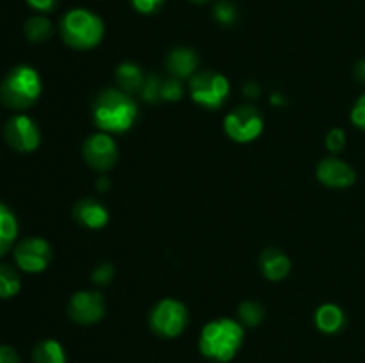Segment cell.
Instances as JSON below:
<instances>
[{
  "label": "cell",
  "instance_id": "cell-13",
  "mask_svg": "<svg viewBox=\"0 0 365 363\" xmlns=\"http://www.w3.org/2000/svg\"><path fill=\"white\" fill-rule=\"evenodd\" d=\"M200 57L198 53L187 46H178V48L171 50L166 57V68L175 78L184 80V78H191L192 75L198 71Z\"/></svg>",
  "mask_w": 365,
  "mask_h": 363
},
{
  "label": "cell",
  "instance_id": "cell-4",
  "mask_svg": "<svg viewBox=\"0 0 365 363\" xmlns=\"http://www.w3.org/2000/svg\"><path fill=\"white\" fill-rule=\"evenodd\" d=\"M61 36L68 46L75 50H91L103 39V21L98 14L84 7L68 11L61 20Z\"/></svg>",
  "mask_w": 365,
  "mask_h": 363
},
{
  "label": "cell",
  "instance_id": "cell-25",
  "mask_svg": "<svg viewBox=\"0 0 365 363\" xmlns=\"http://www.w3.org/2000/svg\"><path fill=\"white\" fill-rule=\"evenodd\" d=\"M160 84H163V82H160L157 77H153V75L146 77L145 85H143V89H141L143 100L148 103L157 102V100L160 98Z\"/></svg>",
  "mask_w": 365,
  "mask_h": 363
},
{
  "label": "cell",
  "instance_id": "cell-19",
  "mask_svg": "<svg viewBox=\"0 0 365 363\" xmlns=\"http://www.w3.org/2000/svg\"><path fill=\"white\" fill-rule=\"evenodd\" d=\"M32 362L34 363H68L66 349L53 338H45L38 342L32 349Z\"/></svg>",
  "mask_w": 365,
  "mask_h": 363
},
{
  "label": "cell",
  "instance_id": "cell-6",
  "mask_svg": "<svg viewBox=\"0 0 365 363\" xmlns=\"http://www.w3.org/2000/svg\"><path fill=\"white\" fill-rule=\"evenodd\" d=\"M150 327L160 338H177L185 331L189 312L178 299H160L150 312Z\"/></svg>",
  "mask_w": 365,
  "mask_h": 363
},
{
  "label": "cell",
  "instance_id": "cell-22",
  "mask_svg": "<svg viewBox=\"0 0 365 363\" xmlns=\"http://www.w3.org/2000/svg\"><path fill=\"white\" fill-rule=\"evenodd\" d=\"M21 281L16 269L7 263H0V299H11L20 292Z\"/></svg>",
  "mask_w": 365,
  "mask_h": 363
},
{
  "label": "cell",
  "instance_id": "cell-36",
  "mask_svg": "<svg viewBox=\"0 0 365 363\" xmlns=\"http://www.w3.org/2000/svg\"><path fill=\"white\" fill-rule=\"evenodd\" d=\"M191 2H195V4H207V2H210V0H191Z\"/></svg>",
  "mask_w": 365,
  "mask_h": 363
},
{
  "label": "cell",
  "instance_id": "cell-15",
  "mask_svg": "<svg viewBox=\"0 0 365 363\" xmlns=\"http://www.w3.org/2000/svg\"><path fill=\"white\" fill-rule=\"evenodd\" d=\"M260 269L269 281H280L291 270V260L282 249L267 248L260 255Z\"/></svg>",
  "mask_w": 365,
  "mask_h": 363
},
{
  "label": "cell",
  "instance_id": "cell-9",
  "mask_svg": "<svg viewBox=\"0 0 365 363\" xmlns=\"http://www.w3.org/2000/svg\"><path fill=\"white\" fill-rule=\"evenodd\" d=\"M13 256L18 269L29 274H38L52 262V248L45 238L29 237L14 244Z\"/></svg>",
  "mask_w": 365,
  "mask_h": 363
},
{
  "label": "cell",
  "instance_id": "cell-8",
  "mask_svg": "<svg viewBox=\"0 0 365 363\" xmlns=\"http://www.w3.org/2000/svg\"><path fill=\"white\" fill-rule=\"evenodd\" d=\"M82 157L89 167L100 171V173H107L116 166L120 149H118L113 135L106 134V132H96V134L89 135L82 144Z\"/></svg>",
  "mask_w": 365,
  "mask_h": 363
},
{
  "label": "cell",
  "instance_id": "cell-18",
  "mask_svg": "<svg viewBox=\"0 0 365 363\" xmlns=\"http://www.w3.org/2000/svg\"><path fill=\"white\" fill-rule=\"evenodd\" d=\"M18 238V219L9 206L0 203V256L6 255Z\"/></svg>",
  "mask_w": 365,
  "mask_h": 363
},
{
  "label": "cell",
  "instance_id": "cell-30",
  "mask_svg": "<svg viewBox=\"0 0 365 363\" xmlns=\"http://www.w3.org/2000/svg\"><path fill=\"white\" fill-rule=\"evenodd\" d=\"M0 363H21V358L14 347L0 345Z\"/></svg>",
  "mask_w": 365,
  "mask_h": 363
},
{
  "label": "cell",
  "instance_id": "cell-14",
  "mask_svg": "<svg viewBox=\"0 0 365 363\" xmlns=\"http://www.w3.org/2000/svg\"><path fill=\"white\" fill-rule=\"evenodd\" d=\"M73 217L78 224L89 230H102L109 223V212L100 201L93 198L81 199L73 206Z\"/></svg>",
  "mask_w": 365,
  "mask_h": 363
},
{
  "label": "cell",
  "instance_id": "cell-20",
  "mask_svg": "<svg viewBox=\"0 0 365 363\" xmlns=\"http://www.w3.org/2000/svg\"><path fill=\"white\" fill-rule=\"evenodd\" d=\"M24 31L31 43H43L52 36L53 27H52V21H50L48 18L38 14V16H32L25 21Z\"/></svg>",
  "mask_w": 365,
  "mask_h": 363
},
{
  "label": "cell",
  "instance_id": "cell-28",
  "mask_svg": "<svg viewBox=\"0 0 365 363\" xmlns=\"http://www.w3.org/2000/svg\"><path fill=\"white\" fill-rule=\"evenodd\" d=\"M166 0H130V6L141 14H153L164 6Z\"/></svg>",
  "mask_w": 365,
  "mask_h": 363
},
{
  "label": "cell",
  "instance_id": "cell-2",
  "mask_svg": "<svg viewBox=\"0 0 365 363\" xmlns=\"http://www.w3.org/2000/svg\"><path fill=\"white\" fill-rule=\"evenodd\" d=\"M245 342V326L239 320L221 317L203 326L198 347L207 359L216 363H228L237 356Z\"/></svg>",
  "mask_w": 365,
  "mask_h": 363
},
{
  "label": "cell",
  "instance_id": "cell-27",
  "mask_svg": "<svg viewBox=\"0 0 365 363\" xmlns=\"http://www.w3.org/2000/svg\"><path fill=\"white\" fill-rule=\"evenodd\" d=\"M113 276H114V267L110 265V263H102V265H98L95 270H93L91 280L93 283L100 285V287H106V285H109L110 281H113Z\"/></svg>",
  "mask_w": 365,
  "mask_h": 363
},
{
  "label": "cell",
  "instance_id": "cell-21",
  "mask_svg": "<svg viewBox=\"0 0 365 363\" xmlns=\"http://www.w3.org/2000/svg\"><path fill=\"white\" fill-rule=\"evenodd\" d=\"M266 310L259 301H242L237 308V320L245 327H257L262 324Z\"/></svg>",
  "mask_w": 365,
  "mask_h": 363
},
{
  "label": "cell",
  "instance_id": "cell-1",
  "mask_svg": "<svg viewBox=\"0 0 365 363\" xmlns=\"http://www.w3.org/2000/svg\"><path fill=\"white\" fill-rule=\"evenodd\" d=\"M138 116V103L121 89H103L93 103L95 127L106 134H125L134 127Z\"/></svg>",
  "mask_w": 365,
  "mask_h": 363
},
{
  "label": "cell",
  "instance_id": "cell-5",
  "mask_svg": "<svg viewBox=\"0 0 365 363\" xmlns=\"http://www.w3.org/2000/svg\"><path fill=\"white\" fill-rule=\"evenodd\" d=\"M191 100L203 109L216 110L227 103L230 95V82L220 71H196L189 80Z\"/></svg>",
  "mask_w": 365,
  "mask_h": 363
},
{
  "label": "cell",
  "instance_id": "cell-26",
  "mask_svg": "<svg viewBox=\"0 0 365 363\" xmlns=\"http://www.w3.org/2000/svg\"><path fill=\"white\" fill-rule=\"evenodd\" d=\"M327 148L330 153H339L346 146V132L342 128H331L327 134Z\"/></svg>",
  "mask_w": 365,
  "mask_h": 363
},
{
  "label": "cell",
  "instance_id": "cell-17",
  "mask_svg": "<svg viewBox=\"0 0 365 363\" xmlns=\"http://www.w3.org/2000/svg\"><path fill=\"white\" fill-rule=\"evenodd\" d=\"M145 73L141 68L135 63H121L116 70V82L120 85L121 91L127 95H135L141 93L143 85H145Z\"/></svg>",
  "mask_w": 365,
  "mask_h": 363
},
{
  "label": "cell",
  "instance_id": "cell-35",
  "mask_svg": "<svg viewBox=\"0 0 365 363\" xmlns=\"http://www.w3.org/2000/svg\"><path fill=\"white\" fill-rule=\"evenodd\" d=\"M284 96L278 95V93H274V95L271 96V103H273V105H284Z\"/></svg>",
  "mask_w": 365,
  "mask_h": 363
},
{
  "label": "cell",
  "instance_id": "cell-24",
  "mask_svg": "<svg viewBox=\"0 0 365 363\" xmlns=\"http://www.w3.org/2000/svg\"><path fill=\"white\" fill-rule=\"evenodd\" d=\"M182 96H184V85H182V80H178V78L171 77L160 84V100L178 102Z\"/></svg>",
  "mask_w": 365,
  "mask_h": 363
},
{
  "label": "cell",
  "instance_id": "cell-34",
  "mask_svg": "<svg viewBox=\"0 0 365 363\" xmlns=\"http://www.w3.org/2000/svg\"><path fill=\"white\" fill-rule=\"evenodd\" d=\"M109 187H110V182L107 177H102L100 180H96V189H98V192H106Z\"/></svg>",
  "mask_w": 365,
  "mask_h": 363
},
{
  "label": "cell",
  "instance_id": "cell-16",
  "mask_svg": "<svg viewBox=\"0 0 365 363\" xmlns=\"http://www.w3.org/2000/svg\"><path fill=\"white\" fill-rule=\"evenodd\" d=\"M314 322L321 333L335 335L346 326V313L335 302H324L314 313Z\"/></svg>",
  "mask_w": 365,
  "mask_h": 363
},
{
  "label": "cell",
  "instance_id": "cell-29",
  "mask_svg": "<svg viewBox=\"0 0 365 363\" xmlns=\"http://www.w3.org/2000/svg\"><path fill=\"white\" fill-rule=\"evenodd\" d=\"M351 121L356 128L365 132V93L355 102L351 109Z\"/></svg>",
  "mask_w": 365,
  "mask_h": 363
},
{
  "label": "cell",
  "instance_id": "cell-31",
  "mask_svg": "<svg viewBox=\"0 0 365 363\" xmlns=\"http://www.w3.org/2000/svg\"><path fill=\"white\" fill-rule=\"evenodd\" d=\"M25 2L38 13H52L57 6V0H25Z\"/></svg>",
  "mask_w": 365,
  "mask_h": 363
},
{
  "label": "cell",
  "instance_id": "cell-7",
  "mask_svg": "<svg viewBox=\"0 0 365 363\" xmlns=\"http://www.w3.org/2000/svg\"><path fill=\"white\" fill-rule=\"evenodd\" d=\"M223 127L232 141L239 144H248L262 134L264 120L253 105H241L225 116Z\"/></svg>",
  "mask_w": 365,
  "mask_h": 363
},
{
  "label": "cell",
  "instance_id": "cell-11",
  "mask_svg": "<svg viewBox=\"0 0 365 363\" xmlns=\"http://www.w3.org/2000/svg\"><path fill=\"white\" fill-rule=\"evenodd\" d=\"M68 315L75 324H81V326L100 322L106 315V299L100 292L95 290L75 292L68 305Z\"/></svg>",
  "mask_w": 365,
  "mask_h": 363
},
{
  "label": "cell",
  "instance_id": "cell-3",
  "mask_svg": "<svg viewBox=\"0 0 365 363\" xmlns=\"http://www.w3.org/2000/svg\"><path fill=\"white\" fill-rule=\"evenodd\" d=\"M39 95H41V78L38 71L27 64L14 66L0 82V102L7 109H29L38 102Z\"/></svg>",
  "mask_w": 365,
  "mask_h": 363
},
{
  "label": "cell",
  "instance_id": "cell-23",
  "mask_svg": "<svg viewBox=\"0 0 365 363\" xmlns=\"http://www.w3.org/2000/svg\"><path fill=\"white\" fill-rule=\"evenodd\" d=\"M214 18L221 25H232L237 21V7L230 0H220L214 6Z\"/></svg>",
  "mask_w": 365,
  "mask_h": 363
},
{
  "label": "cell",
  "instance_id": "cell-32",
  "mask_svg": "<svg viewBox=\"0 0 365 363\" xmlns=\"http://www.w3.org/2000/svg\"><path fill=\"white\" fill-rule=\"evenodd\" d=\"M242 93L246 95V98H257L260 95V88L255 82H246L245 88H242Z\"/></svg>",
  "mask_w": 365,
  "mask_h": 363
},
{
  "label": "cell",
  "instance_id": "cell-12",
  "mask_svg": "<svg viewBox=\"0 0 365 363\" xmlns=\"http://www.w3.org/2000/svg\"><path fill=\"white\" fill-rule=\"evenodd\" d=\"M316 173L317 180L330 189H348L356 180L355 169L337 157H327L321 160Z\"/></svg>",
  "mask_w": 365,
  "mask_h": 363
},
{
  "label": "cell",
  "instance_id": "cell-33",
  "mask_svg": "<svg viewBox=\"0 0 365 363\" xmlns=\"http://www.w3.org/2000/svg\"><path fill=\"white\" fill-rule=\"evenodd\" d=\"M355 78L360 84H365V59L355 64Z\"/></svg>",
  "mask_w": 365,
  "mask_h": 363
},
{
  "label": "cell",
  "instance_id": "cell-10",
  "mask_svg": "<svg viewBox=\"0 0 365 363\" xmlns=\"http://www.w3.org/2000/svg\"><path fill=\"white\" fill-rule=\"evenodd\" d=\"M4 139L18 153H31L38 149L41 142V132L38 123L27 114H16L9 117L4 127Z\"/></svg>",
  "mask_w": 365,
  "mask_h": 363
}]
</instances>
